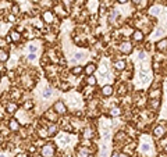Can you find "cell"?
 I'll use <instances>...</instances> for the list:
<instances>
[{"label":"cell","instance_id":"cell-1","mask_svg":"<svg viewBox=\"0 0 167 157\" xmlns=\"http://www.w3.org/2000/svg\"><path fill=\"white\" fill-rule=\"evenodd\" d=\"M56 153V149L54 146L52 145V143H47V145H43V147H42V157H53Z\"/></svg>","mask_w":167,"mask_h":157},{"label":"cell","instance_id":"cell-27","mask_svg":"<svg viewBox=\"0 0 167 157\" xmlns=\"http://www.w3.org/2000/svg\"><path fill=\"white\" fill-rule=\"evenodd\" d=\"M159 104H160V100H159V99H152V100H150V107H152V109H157Z\"/></svg>","mask_w":167,"mask_h":157},{"label":"cell","instance_id":"cell-6","mask_svg":"<svg viewBox=\"0 0 167 157\" xmlns=\"http://www.w3.org/2000/svg\"><path fill=\"white\" fill-rule=\"evenodd\" d=\"M132 39L135 40V42H142V40L145 39V34L141 29H135V31L132 32Z\"/></svg>","mask_w":167,"mask_h":157},{"label":"cell","instance_id":"cell-16","mask_svg":"<svg viewBox=\"0 0 167 157\" xmlns=\"http://www.w3.org/2000/svg\"><path fill=\"white\" fill-rule=\"evenodd\" d=\"M10 35H11V38H13V42H19V40H21V34H19L17 29L15 31H11Z\"/></svg>","mask_w":167,"mask_h":157},{"label":"cell","instance_id":"cell-25","mask_svg":"<svg viewBox=\"0 0 167 157\" xmlns=\"http://www.w3.org/2000/svg\"><path fill=\"white\" fill-rule=\"evenodd\" d=\"M78 157H89V150L88 149L81 147L79 151H78Z\"/></svg>","mask_w":167,"mask_h":157},{"label":"cell","instance_id":"cell-38","mask_svg":"<svg viewBox=\"0 0 167 157\" xmlns=\"http://www.w3.org/2000/svg\"><path fill=\"white\" fill-rule=\"evenodd\" d=\"M141 2H142V0H132V3L135 4V6H139V4H141Z\"/></svg>","mask_w":167,"mask_h":157},{"label":"cell","instance_id":"cell-31","mask_svg":"<svg viewBox=\"0 0 167 157\" xmlns=\"http://www.w3.org/2000/svg\"><path fill=\"white\" fill-rule=\"evenodd\" d=\"M61 2H63L64 7H67V9H68V7L71 6V3H72V0H61Z\"/></svg>","mask_w":167,"mask_h":157},{"label":"cell","instance_id":"cell-15","mask_svg":"<svg viewBox=\"0 0 167 157\" xmlns=\"http://www.w3.org/2000/svg\"><path fill=\"white\" fill-rule=\"evenodd\" d=\"M7 113L8 114H14V113L17 111V109H18V107H17V104L15 103H7Z\"/></svg>","mask_w":167,"mask_h":157},{"label":"cell","instance_id":"cell-5","mask_svg":"<svg viewBox=\"0 0 167 157\" xmlns=\"http://www.w3.org/2000/svg\"><path fill=\"white\" fill-rule=\"evenodd\" d=\"M45 118H47L49 121H52V122H56L58 118V113H56L54 110L53 111H50V110H47L46 113H45Z\"/></svg>","mask_w":167,"mask_h":157},{"label":"cell","instance_id":"cell-46","mask_svg":"<svg viewBox=\"0 0 167 157\" xmlns=\"http://www.w3.org/2000/svg\"><path fill=\"white\" fill-rule=\"evenodd\" d=\"M164 150H166V151H167V146H166V147H164Z\"/></svg>","mask_w":167,"mask_h":157},{"label":"cell","instance_id":"cell-44","mask_svg":"<svg viewBox=\"0 0 167 157\" xmlns=\"http://www.w3.org/2000/svg\"><path fill=\"white\" fill-rule=\"evenodd\" d=\"M120 157H128L127 154H120Z\"/></svg>","mask_w":167,"mask_h":157},{"label":"cell","instance_id":"cell-8","mask_svg":"<svg viewBox=\"0 0 167 157\" xmlns=\"http://www.w3.org/2000/svg\"><path fill=\"white\" fill-rule=\"evenodd\" d=\"M8 128H10V131H18L19 129V121L17 120V118H11V120L8 121Z\"/></svg>","mask_w":167,"mask_h":157},{"label":"cell","instance_id":"cell-22","mask_svg":"<svg viewBox=\"0 0 167 157\" xmlns=\"http://www.w3.org/2000/svg\"><path fill=\"white\" fill-rule=\"evenodd\" d=\"M110 115L111 117H118V115H121V109H120V107H113V109L110 110Z\"/></svg>","mask_w":167,"mask_h":157},{"label":"cell","instance_id":"cell-39","mask_svg":"<svg viewBox=\"0 0 167 157\" xmlns=\"http://www.w3.org/2000/svg\"><path fill=\"white\" fill-rule=\"evenodd\" d=\"M6 42H8V43H10V42H13V38H11V35H8V36L6 38Z\"/></svg>","mask_w":167,"mask_h":157},{"label":"cell","instance_id":"cell-33","mask_svg":"<svg viewBox=\"0 0 167 157\" xmlns=\"http://www.w3.org/2000/svg\"><path fill=\"white\" fill-rule=\"evenodd\" d=\"M84 136H85V138H91V136H92V131H91V129L86 128V129H85V134H84Z\"/></svg>","mask_w":167,"mask_h":157},{"label":"cell","instance_id":"cell-29","mask_svg":"<svg viewBox=\"0 0 167 157\" xmlns=\"http://www.w3.org/2000/svg\"><path fill=\"white\" fill-rule=\"evenodd\" d=\"M33 107V103L32 101H25V104H24V109L25 110H31Z\"/></svg>","mask_w":167,"mask_h":157},{"label":"cell","instance_id":"cell-7","mask_svg":"<svg viewBox=\"0 0 167 157\" xmlns=\"http://www.w3.org/2000/svg\"><path fill=\"white\" fill-rule=\"evenodd\" d=\"M153 135H155L156 138H163L164 135H166V128L161 125H157L155 129H153Z\"/></svg>","mask_w":167,"mask_h":157},{"label":"cell","instance_id":"cell-41","mask_svg":"<svg viewBox=\"0 0 167 157\" xmlns=\"http://www.w3.org/2000/svg\"><path fill=\"white\" fill-rule=\"evenodd\" d=\"M124 93H125V86L122 85V86H121V90H120V95H124Z\"/></svg>","mask_w":167,"mask_h":157},{"label":"cell","instance_id":"cell-4","mask_svg":"<svg viewBox=\"0 0 167 157\" xmlns=\"http://www.w3.org/2000/svg\"><path fill=\"white\" fill-rule=\"evenodd\" d=\"M42 18H43V21H45L46 24H52L53 20H54L53 11H50V10H46V11H43V14H42Z\"/></svg>","mask_w":167,"mask_h":157},{"label":"cell","instance_id":"cell-20","mask_svg":"<svg viewBox=\"0 0 167 157\" xmlns=\"http://www.w3.org/2000/svg\"><path fill=\"white\" fill-rule=\"evenodd\" d=\"M38 135H39V138H41V139H45V138L49 136V131H47V129H45V128H39Z\"/></svg>","mask_w":167,"mask_h":157},{"label":"cell","instance_id":"cell-35","mask_svg":"<svg viewBox=\"0 0 167 157\" xmlns=\"http://www.w3.org/2000/svg\"><path fill=\"white\" fill-rule=\"evenodd\" d=\"M7 20L10 21V23H14V21H15V17H14V14H11V15H8L7 17Z\"/></svg>","mask_w":167,"mask_h":157},{"label":"cell","instance_id":"cell-2","mask_svg":"<svg viewBox=\"0 0 167 157\" xmlns=\"http://www.w3.org/2000/svg\"><path fill=\"white\" fill-rule=\"evenodd\" d=\"M53 110H54L56 113H58V114H61V115L66 114V113H67V107H66V104H64L61 100H57V101H56L54 106H53Z\"/></svg>","mask_w":167,"mask_h":157},{"label":"cell","instance_id":"cell-28","mask_svg":"<svg viewBox=\"0 0 167 157\" xmlns=\"http://www.w3.org/2000/svg\"><path fill=\"white\" fill-rule=\"evenodd\" d=\"M52 89H50V88H47V89H45L43 90V99H49L50 96H52Z\"/></svg>","mask_w":167,"mask_h":157},{"label":"cell","instance_id":"cell-24","mask_svg":"<svg viewBox=\"0 0 167 157\" xmlns=\"http://www.w3.org/2000/svg\"><path fill=\"white\" fill-rule=\"evenodd\" d=\"M47 131H49V135H50V136L56 135V134H57V125H56V124H52V125L47 128Z\"/></svg>","mask_w":167,"mask_h":157},{"label":"cell","instance_id":"cell-13","mask_svg":"<svg viewBox=\"0 0 167 157\" xmlns=\"http://www.w3.org/2000/svg\"><path fill=\"white\" fill-rule=\"evenodd\" d=\"M113 92H114V89H113L111 85H105V86L102 88V93L105 96H111L113 95Z\"/></svg>","mask_w":167,"mask_h":157},{"label":"cell","instance_id":"cell-42","mask_svg":"<svg viewBox=\"0 0 167 157\" xmlns=\"http://www.w3.org/2000/svg\"><path fill=\"white\" fill-rule=\"evenodd\" d=\"M111 157H120V153H117V151H113V153H111Z\"/></svg>","mask_w":167,"mask_h":157},{"label":"cell","instance_id":"cell-11","mask_svg":"<svg viewBox=\"0 0 167 157\" xmlns=\"http://www.w3.org/2000/svg\"><path fill=\"white\" fill-rule=\"evenodd\" d=\"M68 142H70V136H68V135L61 134V136H58V138H57V143H58L60 146H66V145H68Z\"/></svg>","mask_w":167,"mask_h":157},{"label":"cell","instance_id":"cell-37","mask_svg":"<svg viewBox=\"0 0 167 157\" xmlns=\"http://www.w3.org/2000/svg\"><path fill=\"white\" fill-rule=\"evenodd\" d=\"M6 45H7V43H6V42H4V39L2 38V40H0V48H4Z\"/></svg>","mask_w":167,"mask_h":157},{"label":"cell","instance_id":"cell-26","mask_svg":"<svg viewBox=\"0 0 167 157\" xmlns=\"http://www.w3.org/2000/svg\"><path fill=\"white\" fill-rule=\"evenodd\" d=\"M164 32H166V31H164V28H157L153 36H155V38H160V36H163V35H164Z\"/></svg>","mask_w":167,"mask_h":157},{"label":"cell","instance_id":"cell-3","mask_svg":"<svg viewBox=\"0 0 167 157\" xmlns=\"http://www.w3.org/2000/svg\"><path fill=\"white\" fill-rule=\"evenodd\" d=\"M132 49H134V46L131 42H122L121 45H120V50L124 54H130L131 52H132Z\"/></svg>","mask_w":167,"mask_h":157},{"label":"cell","instance_id":"cell-17","mask_svg":"<svg viewBox=\"0 0 167 157\" xmlns=\"http://www.w3.org/2000/svg\"><path fill=\"white\" fill-rule=\"evenodd\" d=\"M53 11H54L56 14H58V15H64V14H66V13H64V6H61V4H57V6H54Z\"/></svg>","mask_w":167,"mask_h":157},{"label":"cell","instance_id":"cell-10","mask_svg":"<svg viewBox=\"0 0 167 157\" xmlns=\"http://www.w3.org/2000/svg\"><path fill=\"white\" fill-rule=\"evenodd\" d=\"M125 67H127V63H125L124 60H118V61L114 63V68H116V71H118V72L124 71Z\"/></svg>","mask_w":167,"mask_h":157},{"label":"cell","instance_id":"cell-40","mask_svg":"<svg viewBox=\"0 0 167 157\" xmlns=\"http://www.w3.org/2000/svg\"><path fill=\"white\" fill-rule=\"evenodd\" d=\"M145 6H146V0H142V2H141V4H139V7H141V9H142V7H145Z\"/></svg>","mask_w":167,"mask_h":157},{"label":"cell","instance_id":"cell-43","mask_svg":"<svg viewBox=\"0 0 167 157\" xmlns=\"http://www.w3.org/2000/svg\"><path fill=\"white\" fill-rule=\"evenodd\" d=\"M117 2H118V3H120V4H124V3H127L128 0H117Z\"/></svg>","mask_w":167,"mask_h":157},{"label":"cell","instance_id":"cell-19","mask_svg":"<svg viewBox=\"0 0 167 157\" xmlns=\"http://www.w3.org/2000/svg\"><path fill=\"white\" fill-rule=\"evenodd\" d=\"M86 84H88L89 86H95V85L97 84V79L95 78L93 75H88V78H86Z\"/></svg>","mask_w":167,"mask_h":157},{"label":"cell","instance_id":"cell-23","mask_svg":"<svg viewBox=\"0 0 167 157\" xmlns=\"http://www.w3.org/2000/svg\"><path fill=\"white\" fill-rule=\"evenodd\" d=\"M139 150H141L142 153H149L150 151V145L149 143H142L141 147H139Z\"/></svg>","mask_w":167,"mask_h":157},{"label":"cell","instance_id":"cell-30","mask_svg":"<svg viewBox=\"0 0 167 157\" xmlns=\"http://www.w3.org/2000/svg\"><path fill=\"white\" fill-rule=\"evenodd\" d=\"M28 50H29V53H36L38 48H36L35 45H29V46H28Z\"/></svg>","mask_w":167,"mask_h":157},{"label":"cell","instance_id":"cell-21","mask_svg":"<svg viewBox=\"0 0 167 157\" xmlns=\"http://www.w3.org/2000/svg\"><path fill=\"white\" fill-rule=\"evenodd\" d=\"M84 59H85V53L77 52V53L74 54V57H72V61H79V60H84Z\"/></svg>","mask_w":167,"mask_h":157},{"label":"cell","instance_id":"cell-12","mask_svg":"<svg viewBox=\"0 0 167 157\" xmlns=\"http://www.w3.org/2000/svg\"><path fill=\"white\" fill-rule=\"evenodd\" d=\"M95 71H96V65H95L93 63H88V64L85 65V74L86 75H92Z\"/></svg>","mask_w":167,"mask_h":157},{"label":"cell","instance_id":"cell-47","mask_svg":"<svg viewBox=\"0 0 167 157\" xmlns=\"http://www.w3.org/2000/svg\"><path fill=\"white\" fill-rule=\"evenodd\" d=\"M166 111H167V107H166Z\"/></svg>","mask_w":167,"mask_h":157},{"label":"cell","instance_id":"cell-34","mask_svg":"<svg viewBox=\"0 0 167 157\" xmlns=\"http://www.w3.org/2000/svg\"><path fill=\"white\" fill-rule=\"evenodd\" d=\"M35 59H36V53H29L28 54V60L32 61V60H35Z\"/></svg>","mask_w":167,"mask_h":157},{"label":"cell","instance_id":"cell-18","mask_svg":"<svg viewBox=\"0 0 167 157\" xmlns=\"http://www.w3.org/2000/svg\"><path fill=\"white\" fill-rule=\"evenodd\" d=\"M7 59H8V53L4 50V48H2L0 49V61L4 63V61H7Z\"/></svg>","mask_w":167,"mask_h":157},{"label":"cell","instance_id":"cell-14","mask_svg":"<svg viewBox=\"0 0 167 157\" xmlns=\"http://www.w3.org/2000/svg\"><path fill=\"white\" fill-rule=\"evenodd\" d=\"M82 72H85V68L81 67V65H75L71 68V74L72 75H81Z\"/></svg>","mask_w":167,"mask_h":157},{"label":"cell","instance_id":"cell-45","mask_svg":"<svg viewBox=\"0 0 167 157\" xmlns=\"http://www.w3.org/2000/svg\"><path fill=\"white\" fill-rule=\"evenodd\" d=\"M0 157H6V156H4V153H2V156H0Z\"/></svg>","mask_w":167,"mask_h":157},{"label":"cell","instance_id":"cell-9","mask_svg":"<svg viewBox=\"0 0 167 157\" xmlns=\"http://www.w3.org/2000/svg\"><path fill=\"white\" fill-rule=\"evenodd\" d=\"M156 49H157V50H160V52H166L167 50V38L159 40V42L156 43Z\"/></svg>","mask_w":167,"mask_h":157},{"label":"cell","instance_id":"cell-36","mask_svg":"<svg viewBox=\"0 0 167 157\" xmlns=\"http://www.w3.org/2000/svg\"><path fill=\"white\" fill-rule=\"evenodd\" d=\"M159 95H160V90H156V92L150 93V96H153V97H156V96H159Z\"/></svg>","mask_w":167,"mask_h":157},{"label":"cell","instance_id":"cell-32","mask_svg":"<svg viewBox=\"0 0 167 157\" xmlns=\"http://www.w3.org/2000/svg\"><path fill=\"white\" fill-rule=\"evenodd\" d=\"M11 13H13V14H18V13H19V7L18 6H13V7H11Z\"/></svg>","mask_w":167,"mask_h":157}]
</instances>
